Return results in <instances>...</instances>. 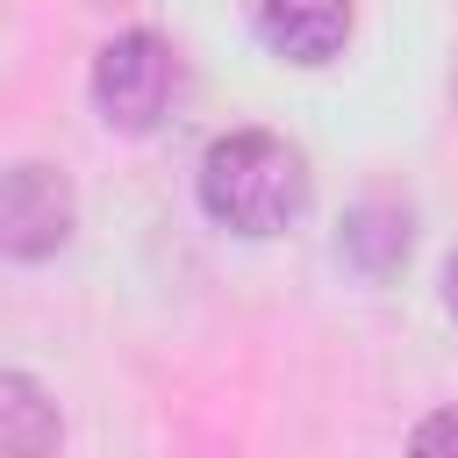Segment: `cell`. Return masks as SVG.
I'll return each instance as SVG.
<instances>
[{
    "mask_svg": "<svg viewBox=\"0 0 458 458\" xmlns=\"http://www.w3.org/2000/svg\"><path fill=\"white\" fill-rule=\"evenodd\" d=\"M193 186H200L208 222L229 229V236H250V243L258 236H286L308 215V193H315L308 157L286 136H272V129H229V136H215L200 150Z\"/></svg>",
    "mask_w": 458,
    "mask_h": 458,
    "instance_id": "1",
    "label": "cell"
},
{
    "mask_svg": "<svg viewBox=\"0 0 458 458\" xmlns=\"http://www.w3.org/2000/svg\"><path fill=\"white\" fill-rule=\"evenodd\" d=\"M172 86H179V57L157 29H114L93 50V72H86L93 114L114 136H150L172 107Z\"/></svg>",
    "mask_w": 458,
    "mask_h": 458,
    "instance_id": "2",
    "label": "cell"
},
{
    "mask_svg": "<svg viewBox=\"0 0 458 458\" xmlns=\"http://www.w3.org/2000/svg\"><path fill=\"white\" fill-rule=\"evenodd\" d=\"M72 229H79V193L57 165L21 157V165L0 172V258L43 265L72 243Z\"/></svg>",
    "mask_w": 458,
    "mask_h": 458,
    "instance_id": "3",
    "label": "cell"
},
{
    "mask_svg": "<svg viewBox=\"0 0 458 458\" xmlns=\"http://www.w3.org/2000/svg\"><path fill=\"white\" fill-rule=\"evenodd\" d=\"M243 21L279 64H329L351 43V0H243Z\"/></svg>",
    "mask_w": 458,
    "mask_h": 458,
    "instance_id": "4",
    "label": "cell"
},
{
    "mask_svg": "<svg viewBox=\"0 0 458 458\" xmlns=\"http://www.w3.org/2000/svg\"><path fill=\"white\" fill-rule=\"evenodd\" d=\"M336 250H344L351 272H365V279H394L401 258H408V208L386 200V193H365V200L344 215Z\"/></svg>",
    "mask_w": 458,
    "mask_h": 458,
    "instance_id": "5",
    "label": "cell"
},
{
    "mask_svg": "<svg viewBox=\"0 0 458 458\" xmlns=\"http://www.w3.org/2000/svg\"><path fill=\"white\" fill-rule=\"evenodd\" d=\"M64 444V415L57 401L29 379L0 365V451H57Z\"/></svg>",
    "mask_w": 458,
    "mask_h": 458,
    "instance_id": "6",
    "label": "cell"
},
{
    "mask_svg": "<svg viewBox=\"0 0 458 458\" xmlns=\"http://www.w3.org/2000/svg\"><path fill=\"white\" fill-rule=\"evenodd\" d=\"M408 451H422V458H437V451H458V408H437V415H422V422L408 429Z\"/></svg>",
    "mask_w": 458,
    "mask_h": 458,
    "instance_id": "7",
    "label": "cell"
},
{
    "mask_svg": "<svg viewBox=\"0 0 458 458\" xmlns=\"http://www.w3.org/2000/svg\"><path fill=\"white\" fill-rule=\"evenodd\" d=\"M444 315L458 322V243H451V258H444Z\"/></svg>",
    "mask_w": 458,
    "mask_h": 458,
    "instance_id": "8",
    "label": "cell"
}]
</instances>
